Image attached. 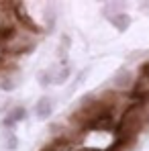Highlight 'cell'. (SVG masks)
Returning <instances> with one entry per match:
<instances>
[{
    "mask_svg": "<svg viewBox=\"0 0 149 151\" xmlns=\"http://www.w3.org/2000/svg\"><path fill=\"white\" fill-rule=\"evenodd\" d=\"M108 21L112 23L114 29H119V31H127L129 25H131V17H129L127 12H114V14H108Z\"/></svg>",
    "mask_w": 149,
    "mask_h": 151,
    "instance_id": "obj_4",
    "label": "cell"
},
{
    "mask_svg": "<svg viewBox=\"0 0 149 151\" xmlns=\"http://www.w3.org/2000/svg\"><path fill=\"white\" fill-rule=\"evenodd\" d=\"M51 108H53V102H51L49 96H43L41 100L37 102V106H35V114H37V119H47L51 114Z\"/></svg>",
    "mask_w": 149,
    "mask_h": 151,
    "instance_id": "obj_5",
    "label": "cell"
},
{
    "mask_svg": "<svg viewBox=\"0 0 149 151\" xmlns=\"http://www.w3.org/2000/svg\"><path fill=\"white\" fill-rule=\"evenodd\" d=\"M129 82H131V74H129L127 70H121V72L117 74V78H114V84H117L119 88H127Z\"/></svg>",
    "mask_w": 149,
    "mask_h": 151,
    "instance_id": "obj_7",
    "label": "cell"
},
{
    "mask_svg": "<svg viewBox=\"0 0 149 151\" xmlns=\"http://www.w3.org/2000/svg\"><path fill=\"white\" fill-rule=\"evenodd\" d=\"M110 112H112V104L106 100H86L82 104V108L74 114V121H80L82 125H102L106 121H110Z\"/></svg>",
    "mask_w": 149,
    "mask_h": 151,
    "instance_id": "obj_2",
    "label": "cell"
},
{
    "mask_svg": "<svg viewBox=\"0 0 149 151\" xmlns=\"http://www.w3.org/2000/svg\"><path fill=\"white\" fill-rule=\"evenodd\" d=\"M80 151H94V149H80Z\"/></svg>",
    "mask_w": 149,
    "mask_h": 151,
    "instance_id": "obj_11",
    "label": "cell"
},
{
    "mask_svg": "<svg viewBox=\"0 0 149 151\" xmlns=\"http://www.w3.org/2000/svg\"><path fill=\"white\" fill-rule=\"evenodd\" d=\"M131 96L137 98V100H143V98H149V76L141 74L137 78L133 90H131Z\"/></svg>",
    "mask_w": 149,
    "mask_h": 151,
    "instance_id": "obj_3",
    "label": "cell"
},
{
    "mask_svg": "<svg viewBox=\"0 0 149 151\" xmlns=\"http://www.w3.org/2000/svg\"><path fill=\"white\" fill-rule=\"evenodd\" d=\"M110 151H112V149H110ZM114 151H121V149H119V145H117V147H114Z\"/></svg>",
    "mask_w": 149,
    "mask_h": 151,
    "instance_id": "obj_10",
    "label": "cell"
},
{
    "mask_svg": "<svg viewBox=\"0 0 149 151\" xmlns=\"http://www.w3.org/2000/svg\"><path fill=\"white\" fill-rule=\"evenodd\" d=\"M149 121V110L143 106V104H137L133 108H129L123 114L119 127L114 129V135H117V145L123 147L127 143H133L135 137L145 129Z\"/></svg>",
    "mask_w": 149,
    "mask_h": 151,
    "instance_id": "obj_1",
    "label": "cell"
},
{
    "mask_svg": "<svg viewBox=\"0 0 149 151\" xmlns=\"http://www.w3.org/2000/svg\"><path fill=\"white\" fill-rule=\"evenodd\" d=\"M27 116V110L23 106H19V108H12L10 112H8V116L4 119V127L6 129H10L12 125H17V123H21V121H25Z\"/></svg>",
    "mask_w": 149,
    "mask_h": 151,
    "instance_id": "obj_6",
    "label": "cell"
},
{
    "mask_svg": "<svg viewBox=\"0 0 149 151\" xmlns=\"http://www.w3.org/2000/svg\"><path fill=\"white\" fill-rule=\"evenodd\" d=\"M141 74L149 76V61H145V63H143V65H141Z\"/></svg>",
    "mask_w": 149,
    "mask_h": 151,
    "instance_id": "obj_9",
    "label": "cell"
},
{
    "mask_svg": "<svg viewBox=\"0 0 149 151\" xmlns=\"http://www.w3.org/2000/svg\"><path fill=\"white\" fill-rule=\"evenodd\" d=\"M6 139H8V143H6V147H8V149H12V147H17V137H12V135H8Z\"/></svg>",
    "mask_w": 149,
    "mask_h": 151,
    "instance_id": "obj_8",
    "label": "cell"
}]
</instances>
